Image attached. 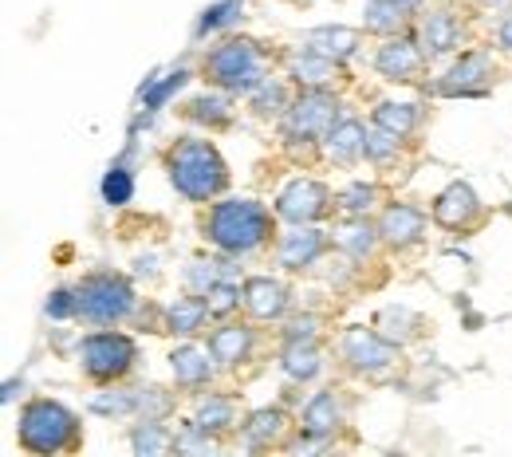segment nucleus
I'll use <instances>...</instances> for the list:
<instances>
[{"mask_svg":"<svg viewBox=\"0 0 512 457\" xmlns=\"http://www.w3.org/2000/svg\"><path fill=\"white\" fill-rule=\"evenodd\" d=\"M205 233L225 253H253L272 241L276 225H272V213L256 201H221L209 209Z\"/></svg>","mask_w":512,"mask_h":457,"instance_id":"f257e3e1","label":"nucleus"},{"mask_svg":"<svg viewBox=\"0 0 512 457\" xmlns=\"http://www.w3.org/2000/svg\"><path fill=\"white\" fill-rule=\"evenodd\" d=\"M166 166H170L174 190L182 197H190V201H209V197H217L229 186V170H225L221 154L201 138H182L170 150Z\"/></svg>","mask_w":512,"mask_h":457,"instance_id":"f03ea898","label":"nucleus"},{"mask_svg":"<svg viewBox=\"0 0 512 457\" xmlns=\"http://www.w3.org/2000/svg\"><path fill=\"white\" fill-rule=\"evenodd\" d=\"M75 414L64 410L60 402H32L24 414H20V446L28 454H60L75 446Z\"/></svg>","mask_w":512,"mask_h":457,"instance_id":"7ed1b4c3","label":"nucleus"},{"mask_svg":"<svg viewBox=\"0 0 512 457\" xmlns=\"http://www.w3.org/2000/svg\"><path fill=\"white\" fill-rule=\"evenodd\" d=\"M75 312L87 324H119L134 312V292L123 276L115 272H95L87 280H79L75 288Z\"/></svg>","mask_w":512,"mask_h":457,"instance_id":"20e7f679","label":"nucleus"},{"mask_svg":"<svg viewBox=\"0 0 512 457\" xmlns=\"http://www.w3.org/2000/svg\"><path fill=\"white\" fill-rule=\"evenodd\" d=\"M205 75L225 91H256L264 83V56L253 40H225L205 56Z\"/></svg>","mask_w":512,"mask_h":457,"instance_id":"39448f33","label":"nucleus"},{"mask_svg":"<svg viewBox=\"0 0 512 457\" xmlns=\"http://www.w3.org/2000/svg\"><path fill=\"white\" fill-rule=\"evenodd\" d=\"M138 359V347L130 335H119V331H99V335H87L79 343V363L83 371L95 379V383H115L123 379Z\"/></svg>","mask_w":512,"mask_h":457,"instance_id":"423d86ee","label":"nucleus"},{"mask_svg":"<svg viewBox=\"0 0 512 457\" xmlns=\"http://www.w3.org/2000/svg\"><path fill=\"white\" fill-rule=\"evenodd\" d=\"M335 127V99L327 91H304L288 107V134L292 138H316Z\"/></svg>","mask_w":512,"mask_h":457,"instance_id":"0eeeda50","label":"nucleus"},{"mask_svg":"<svg viewBox=\"0 0 512 457\" xmlns=\"http://www.w3.org/2000/svg\"><path fill=\"white\" fill-rule=\"evenodd\" d=\"M331 209V194L323 190L320 182H312V178H296L280 201H276V213L280 217H288V221H296V225H304V221H316Z\"/></svg>","mask_w":512,"mask_h":457,"instance_id":"6e6552de","label":"nucleus"},{"mask_svg":"<svg viewBox=\"0 0 512 457\" xmlns=\"http://www.w3.org/2000/svg\"><path fill=\"white\" fill-rule=\"evenodd\" d=\"M339 355H343L355 371H383V367L394 363L390 343H383L375 331H363V327H355V331H347V335H343Z\"/></svg>","mask_w":512,"mask_h":457,"instance_id":"1a4fd4ad","label":"nucleus"},{"mask_svg":"<svg viewBox=\"0 0 512 457\" xmlns=\"http://www.w3.org/2000/svg\"><path fill=\"white\" fill-rule=\"evenodd\" d=\"M477 213H481V201L473 197L469 186H461V182H453L446 194L434 201V217H438L446 229H465Z\"/></svg>","mask_w":512,"mask_h":457,"instance_id":"9d476101","label":"nucleus"},{"mask_svg":"<svg viewBox=\"0 0 512 457\" xmlns=\"http://www.w3.org/2000/svg\"><path fill=\"white\" fill-rule=\"evenodd\" d=\"M379 71L386 79H398V83H414V75L422 71V52L418 44L410 40H386L379 48Z\"/></svg>","mask_w":512,"mask_h":457,"instance_id":"9b49d317","label":"nucleus"},{"mask_svg":"<svg viewBox=\"0 0 512 457\" xmlns=\"http://www.w3.org/2000/svg\"><path fill=\"white\" fill-rule=\"evenodd\" d=\"M245 304H249L256 320H276L288 308V292H284V284H276L268 276H256L245 284Z\"/></svg>","mask_w":512,"mask_h":457,"instance_id":"f8f14e48","label":"nucleus"},{"mask_svg":"<svg viewBox=\"0 0 512 457\" xmlns=\"http://www.w3.org/2000/svg\"><path fill=\"white\" fill-rule=\"evenodd\" d=\"M422 225H426V213L422 209H414V205H390L383 213L379 233H383L390 245H410V241L422 237Z\"/></svg>","mask_w":512,"mask_h":457,"instance_id":"ddd939ff","label":"nucleus"},{"mask_svg":"<svg viewBox=\"0 0 512 457\" xmlns=\"http://www.w3.org/2000/svg\"><path fill=\"white\" fill-rule=\"evenodd\" d=\"M359 154H367V134H363V123L347 119V123H335L327 131V158L339 162V166H351Z\"/></svg>","mask_w":512,"mask_h":457,"instance_id":"4468645a","label":"nucleus"},{"mask_svg":"<svg viewBox=\"0 0 512 457\" xmlns=\"http://www.w3.org/2000/svg\"><path fill=\"white\" fill-rule=\"evenodd\" d=\"M304 44H308V52H316V56L343 60V56H351V52L359 48V32H351V28H316V32L304 36Z\"/></svg>","mask_w":512,"mask_h":457,"instance_id":"2eb2a0df","label":"nucleus"},{"mask_svg":"<svg viewBox=\"0 0 512 457\" xmlns=\"http://www.w3.org/2000/svg\"><path fill=\"white\" fill-rule=\"evenodd\" d=\"M320 253H323V237L316 229H296V233H288L280 241V264L284 268H304V264L316 261Z\"/></svg>","mask_w":512,"mask_h":457,"instance_id":"dca6fc26","label":"nucleus"},{"mask_svg":"<svg viewBox=\"0 0 512 457\" xmlns=\"http://www.w3.org/2000/svg\"><path fill=\"white\" fill-rule=\"evenodd\" d=\"M209 351H213V359L221 367H237L245 359V351H249V331L245 327H217L209 335Z\"/></svg>","mask_w":512,"mask_h":457,"instance_id":"f3484780","label":"nucleus"},{"mask_svg":"<svg viewBox=\"0 0 512 457\" xmlns=\"http://www.w3.org/2000/svg\"><path fill=\"white\" fill-rule=\"evenodd\" d=\"M292 75H296L300 83H308L312 91H327L331 83H339V67H335V60L316 56V52H304V56L292 64Z\"/></svg>","mask_w":512,"mask_h":457,"instance_id":"a211bd4d","label":"nucleus"},{"mask_svg":"<svg viewBox=\"0 0 512 457\" xmlns=\"http://www.w3.org/2000/svg\"><path fill=\"white\" fill-rule=\"evenodd\" d=\"M406 12H410L406 0H371L363 16H367V28H371V32L390 36V32H398V28L406 24Z\"/></svg>","mask_w":512,"mask_h":457,"instance_id":"6ab92c4d","label":"nucleus"},{"mask_svg":"<svg viewBox=\"0 0 512 457\" xmlns=\"http://www.w3.org/2000/svg\"><path fill=\"white\" fill-rule=\"evenodd\" d=\"M209 355L213 351H197V347H182V351H174V375H178V383L182 387H201L205 379H209Z\"/></svg>","mask_w":512,"mask_h":457,"instance_id":"aec40b11","label":"nucleus"},{"mask_svg":"<svg viewBox=\"0 0 512 457\" xmlns=\"http://www.w3.org/2000/svg\"><path fill=\"white\" fill-rule=\"evenodd\" d=\"M205 316H213L209 312V300H178V304H170V312H166V320H170V331L174 335H193L197 327L205 324Z\"/></svg>","mask_w":512,"mask_h":457,"instance_id":"412c9836","label":"nucleus"},{"mask_svg":"<svg viewBox=\"0 0 512 457\" xmlns=\"http://www.w3.org/2000/svg\"><path fill=\"white\" fill-rule=\"evenodd\" d=\"M422 36H426V52H449L457 44V20L449 12H430L422 20Z\"/></svg>","mask_w":512,"mask_h":457,"instance_id":"4be33fe9","label":"nucleus"},{"mask_svg":"<svg viewBox=\"0 0 512 457\" xmlns=\"http://www.w3.org/2000/svg\"><path fill=\"white\" fill-rule=\"evenodd\" d=\"M481 79H489V56H465L442 83V91H473Z\"/></svg>","mask_w":512,"mask_h":457,"instance_id":"5701e85b","label":"nucleus"},{"mask_svg":"<svg viewBox=\"0 0 512 457\" xmlns=\"http://www.w3.org/2000/svg\"><path fill=\"white\" fill-rule=\"evenodd\" d=\"M249 442L253 446H268V442H276L280 434H284V414L280 410H260L253 414V422H249Z\"/></svg>","mask_w":512,"mask_h":457,"instance_id":"b1692460","label":"nucleus"},{"mask_svg":"<svg viewBox=\"0 0 512 457\" xmlns=\"http://www.w3.org/2000/svg\"><path fill=\"white\" fill-rule=\"evenodd\" d=\"M335 426V394L323 391L312 398V406L304 410V430H312V434H327Z\"/></svg>","mask_w":512,"mask_h":457,"instance_id":"393cba45","label":"nucleus"},{"mask_svg":"<svg viewBox=\"0 0 512 457\" xmlns=\"http://www.w3.org/2000/svg\"><path fill=\"white\" fill-rule=\"evenodd\" d=\"M190 119L213 123V127L229 123V99H225V95H201L197 103H190Z\"/></svg>","mask_w":512,"mask_h":457,"instance_id":"a878e982","label":"nucleus"},{"mask_svg":"<svg viewBox=\"0 0 512 457\" xmlns=\"http://www.w3.org/2000/svg\"><path fill=\"white\" fill-rule=\"evenodd\" d=\"M229 418H233V406H229L225 398H209V402L197 406V422H193V426H201V430L209 434V430H225Z\"/></svg>","mask_w":512,"mask_h":457,"instance_id":"bb28decb","label":"nucleus"},{"mask_svg":"<svg viewBox=\"0 0 512 457\" xmlns=\"http://www.w3.org/2000/svg\"><path fill=\"white\" fill-rule=\"evenodd\" d=\"M418 123V111L414 107H394V103H386V107H379V115H375V127H386L390 134H402L410 131Z\"/></svg>","mask_w":512,"mask_h":457,"instance_id":"cd10ccee","label":"nucleus"},{"mask_svg":"<svg viewBox=\"0 0 512 457\" xmlns=\"http://www.w3.org/2000/svg\"><path fill=\"white\" fill-rule=\"evenodd\" d=\"M134 197V178H130L123 166H115L107 178H103V201L107 205H127Z\"/></svg>","mask_w":512,"mask_h":457,"instance_id":"c85d7f7f","label":"nucleus"},{"mask_svg":"<svg viewBox=\"0 0 512 457\" xmlns=\"http://www.w3.org/2000/svg\"><path fill=\"white\" fill-rule=\"evenodd\" d=\"M253 107L260 111V115H268V107L280 115V111H288L292 103H288V91L280 87V83H272V79H264L260 87L253 91Z\"/></svg>","mask_w":512,"mask_h":457,"instance_id":"c756f323","label":"nucleus"},{"mask_svg":"<svg viewBox=\"0 0 512 457\" xmlns=\"http://www.w3.org/2000/svg\"><path fill=\"white\" fill-rule=\"evenodd\" d=\"M284 363H288V371H292L296 379H312V375L320 371L316 351H312V347H304V343H292V347H288V355H284Z\"/></svg>","mask_w":512,"mask_h":457,"instance_id":"7c9ffc66","label":"nucleus"},{"mask_svg":"<svg viewBox=\"0 0 512 457\" xmlns=\"http://www.w3.org/2000/svg\"><path fill=\"white\" fill-rule=\"evenodd\" d=\"M375 201H379V186H367V182H355V186H347V190L339 194V205H343L347 213H367Z\"/></svg>","mask_w":512,"mask_h":457,"instance_id":"2f4dec72","label":"nucleus"},{"mask_svg":"<svg viewBox=\"0 0 512 457\" xmlns=\"http://www.w3.org/2000/svg\"><path fill=\"white\" fill-rule=\"evenodd\" d=\"M166 446H170V438H166L154 422H146V426L134 430V450H138V454H158V450H166Z\"/></svg>","mask_w":512,"mask_h":457,"instance_id":"473e14b6","label":"nucleus"},{"mask_svg":"<svg viewBox=\"0 0 512 457\" xmlns=\"http://www.w3.org/2000/svg\"><path fill=\"white\" fill-rule=\"evenodd\" d=\"M205 300H209V312H213V316H225V312L237 308V288H233V284H213V288L205 292Z\"/></svg>","mask_w":512,"mask_h":457,"instance_id":"72a5a7b5","label":"nucleus"},{"mask_svg":"<svg viewBox=\"0 0 512 457\" xmlns=\"http://www.w3.org/2000/svg\"><path fill=\"white\" fill-rule=\"evenodd\" d=\"M186 83V71H174V75H166V83H158L154 91H146V111H154V107H162L178 87Z\"/></svg>","mask_w":512,"mask_h":457,"instance_id":"f704fd0d","label":"nucleus"},{"mask_svg":"<svg viewBox=\"0 0 512 457\" xmlns=\"http://www.w3.org/2000/svg\"><path fill=\"white\" fill-rule=\"evenodd\" d=\"M48 316H56V320L79 316V312H75V292H56V296L48 300Z\"/></svg>","mask_w":512,"mask_h":457,"instance_id":"c9c22d12","label":"nucleus"},{"mask_svg":"<svg viewBox=\"0 0 512 457\" xmlns=\"http://www.w3.org/2000/svg\"><path fill=\"white\" fill-rule=\"evenodd\" d=\"M233 8H237V0H225V4H217V8H209V12L201 16V28H197V32H209V28H217V24H225Z\"/></svg>","mask_w":512,"mask_h":457,"instance_id":"e433bc0d","label":"nucleus"},{"mask_svg":"<svg viewBox=\"0 0 512 457\" xmlns=\"http://www.w3.org/2000/svg\"><path fill=\"white\" fill-rule=\"evenodd\" d=\"M501 48H512V16L501 24Z\"/></svg>","mask_w":512,"mask_h":457,"instance_id":"4c0bfd02","label":"nucleus"},{"mask_svg":"<svg viewBox=\"0 0 512 457\" xmlns=\"http://www.w3.org/2000/svg\"><path fill=\"white\" fill-rule=\"evenodd\" d=\"M406 4H410V8H414V4H418V0H406Z\"/></svg>","mask_w":512,"mask_h":457,"instance_id":"58836bf2","label":"nucleus"}]
</instances>
